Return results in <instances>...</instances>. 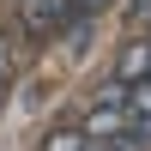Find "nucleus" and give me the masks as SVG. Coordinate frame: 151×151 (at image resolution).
Returning <instances> with one entry per match:
<instances>
[{
	"label": "nucleus",
	"mask_w": 151,
	"mask_h": 151,
	"mask_svg": "<svg viewBox=\"0 0 151 151\" xmlns=\"http://www.w3.org/2000/svg\"><path fill=\"white\" fill-rule=\"evenodd\" d=\"M79 127H85V139H91V145H115L121 133L133 127V115H127V109H103V103H91Z\"/></svg>",
	"instance_id": "obj_1"
},
{
	"label": "nucleus",
	"mask_w": 151,
	"mask_h": 151,
	"mask_svg": "<svg viewBox=\"0 0 151 151\" xmlns=\"http://www.w3.org/2000/svg\"><path fill=\"white\" fill-rule=\"evenodd\" d=\"M18 30H24V42H42L48 30H60L55 0H18Z\"/></svg>",
	"instance_id": "obj_2"
},
{
	"label": "nucleus",
	"mask_w": 151,
	"mask_h": 151,
	"mask_svg": "<svg viewBox=\"0 0 151 151\" xmlns=\"http://www.w3.org/2000/svg\"><path fill=\"white\" fill-rule=\"evenodd\" d=\"M145 67H151V36H133V42L115 55V79H121V85H139Z\"/></svg>",
	"instance_id": "obj_3"
},
{
	"label": "nucleus",
	"mask_w": 151,
	"mask_h": 151,
	"mask_svg": "<svg viewBox=\"0 0 151 151\" xmlns=\"http://www.w3.org/2000/svg\"><path fill=\"white\" fill-rule=\"evenodd\" d=\"M127 109H133V127L151 139V79H139L133 85V97H127Z\"/></svg>",
	"instance_id": "obj_4"
},
{
	"label": "nucleus",
	"mask_w": 151,
	"mask_h": 151,
	"mask_svg": "<svg viewBox=\"0 0 151 151\" xmlns=\"http://www.w3.org/2000/svg\"><path fill=\"white\" fill-rule=\"evenodd\" d=\"M42 151H91V139H85V127H55L42 139Z\"/></svg>",
	"instance_id": "obj_5"
},
{
	"label": "nucleus",
	"mask_w": 151,
	"mask_h": 151,
	"mask_svg": "<svg viewBox=\"0 0 151 151\" xmlns=\"http://www.w3.org/2000/svg\"><path fill=\"white\" fill-rule=\"evenodd\" d=\"M127 97H133V85H121V79H103L91 103H103V109H127ZM127 115H133V109H127Z\"/></svg>",
	"instance_id": "obj_6"
},
{
	"label": "nucleus",
	"mask_w": 151,
	"mask_h": 151,
	"mask_svg": "<svg viewBox=\"0 0 151 151\" xmlns=\"http://www.w3.org/2000/svg\"><path fill=\"white\" fill-rule=\"evenodd\" d=\"M12 79V36H6V24H0V85Z\"/></svg>",
	"instance_id": "obj_7"
},
{
	"label": "nucleus",
	"mask_w": 151,
	"mask_h": 151,
	"mask_svg": "<svg viewBox=\"0 0 151 151\" xmlns=\"http://www.w3.org/2000/svg\"><path fill=\"white\" fill-rule=\"evenodd\" d=\"M91 151H109V145H91Z\"/></svg>",
	"instance_id": "obj_8"
},
{
	"label": "nucleus",
	"mask_w": 151,
	"mask_h": 151,
	"mask_svg": "<svg viewBox=\"0 0 151 151\" xmlns=\"http://www.w3.org/2000/svg\"><path fill=\"white\" fill-rule=\"evenodd\" d=\"M145 79H151V67H145Z\"/></svg>",
	"instance_id": "obj_9"
},
{
	"label": "nucleus",
	"mask_w": 151,
	"mask_h": 151,
	"mask_svg": "<svg viewBox=\"0 0 151 151\" xmlns=\"http://www.w3.org/2000/svg\"><path fill=\"white\" fill-rule=\"evenodd\" d=\"M145 36H151V24H145Z\"/></svg>",
	"instance_id": "obj_10"
}]
</instances>
